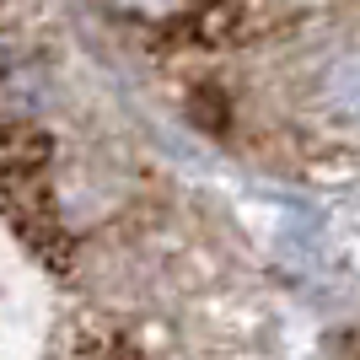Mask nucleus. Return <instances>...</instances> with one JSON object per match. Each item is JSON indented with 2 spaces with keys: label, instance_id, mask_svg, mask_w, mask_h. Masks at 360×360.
<instances>
[{
  "label": "nucleus",
  "instance_id": "nucleus-1",
  "mask_svg": "<svg viewBox=\"0 0 360 360\" xmlns=\"http://www.w3.org/2000/svg\"><path fill=\"white\" fill-rule=\"evenodd\" d=\"M317 91H323V108H328V113H339L345 124H360V49L328 60Z\"/></svg>",
  "mask_w": 360,
  "mask_h": 360
}]
</instances>
